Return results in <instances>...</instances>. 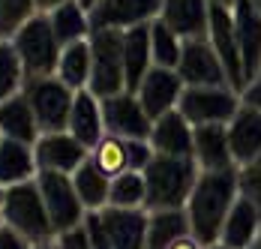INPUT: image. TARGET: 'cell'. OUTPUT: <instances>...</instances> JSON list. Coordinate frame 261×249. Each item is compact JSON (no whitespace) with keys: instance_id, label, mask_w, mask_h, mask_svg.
Listing matches in <instances>:
<instances>
[{"instance_id":"obj_47","label":"cell","mask_w":261,"mask_h":249,"mask_svg":"<svg viewBox=\"0 0 261 249\" xmlns=\"http://www.w3.org/2000/svg\"><path fill=\"white\" fill-rule=\"evenodd\" d=\"M81 3H84V6H87V9H90V6H93V3H96V0H81Z\"/></svg>"},{"instance_id":"obj_34","label":"cell","mask_w":261,"mask_h":249,"mask_svg":"<svg viewBox=\"0 0 261 249\" xmlns=\"http://www.w3.org/2000/svg\"><path fill=\"white\" fill-rule=\"evenodd\" d=\"M33 12H36L33 0H0V36L9 39Z\"/></svg>"},{"instance_id":"obj_32","label":"cell","mask_w":261,"mask_h":249,"mask_svg":"<svg viewBox=\"0 0 261 249\" xmlns=\"http://www.w3.org/2000/svg\"><path fill=\"white\" fill-rule=\"evenodd\" d=\"M24 66L18 60V54L12 48L9 39H0V102H6L9 96L24 90Z\"/></svg>"},{"instance_id":"obj_1","label":"cell","mask_w":261,"mask_h":249,"mask_svg":"<svg viewBox=\"0 0 261 249\" xmlns=\"http://www.w3.org/2000/svg\"><path fill=\"white\" fill-rule=\"evenodd\" d=\"M237 195H240V183H237V171H201L189 201H186V216H189V231L198 243H219L222 225L228 210L234 207Z\"/></svg>"},{"instance_id":"obj_7","label":"cell","mask_w":261,"mask_h":249,"mask_svg":"<svg viewBox=\"0 0 261 249\" xmlns=\"http://www.w3.org/2000/svg\"><path fill=\"white\" fill-rule=\"evenodd\" d=\"M36 183L45 201V210L51 216V225L57 234L79 228L87 216V207L81 204L72 175H60V171H36Z\"/></svg>"},{"instance_id":"obj_44","label":"cell","mask_w":261,"mask_h":249,"mask_svg":"<svg viewBox=\"0 0 261 249\" xmlns=\"http://www.w3.org/2000/svg\"><path fill=\"white\" fill-rule=\"evenodd\" d=\"M249 249H261V231H258V237L252 240V246H249Z\"/></svg>"},{"instance_id":"obj_38","label":"cell","mask_w":261,"mask_h":249,"mask_svg":"<svg viewBox=\"0 0 261 249\" xmlns=\"http://www.w3.org/2000/svg\"><path fill=\"white\" fill-rule=\"evenodd\" d=\"M0 249H33L30 243H27L24 237H18L15 231H9L6 225L0 228Z\"/></svg>"},{"instance_id":"obj_13","label":"cell","mask_w":261,"mask_h":249,"mask_svg":"<svg viewBox=\"0 0 261 249\" xmlns=\"http://www.w3.org/2000/svg\"><path fill=\"white\" fill-rule=\"evenodd\" d=\"M33 156H36V168L39 171L72 175L81 162L90 159V150L63 129V132H42L36 138V144H33Z\"/></svg>"},{"instance_id":"obj_14","label":"cell","mask_w":261,"mask_h":249,"mask_svg":"<svg viewBox=\"0 0 261 249\" xmlns=\"http://www.w3.org/2000/svg\"><path fill=\"white\" fill-rule=\"evenodd\" d=\"M183 78L177 75V69H165V66H150V72L141 78L135 96L141 99L144 111L150 114V120H156L162 114L174 111L183 93Z\"/></svg>"},{"instance_id":"obj_5","label":"cell","mask_w":261,"mask_h":249,"mask_svg":"<svg viewBox=\"0 0 261 249\" xmlns=\"http://www.w3.org/2000/svg\"><path fill=\"white\" fill-rule=\"evenodd\" d=\"M90 84L87 90L93 96H114L126 90V72H123V30H90Z\"/></svg>"},{"instance_id":"obj_4","label":"cell","mask_w":261,"mask_h":249,"mask_svg":"<svg viewBox=\"0 0 261 249\" xmlns=\"http://www.w3.org/2000/svg\"><path fill=\"white\" fill-rule=\"evenodd\" d=\"M12 48L18 54L27 78L36 75H54L60 60V39L54 36V27L48 21V12H33L24 24L9 36Z\"/></svg>"},{"instance_id":"obj_37","label":"cell","mask_w":261,"mask_h":249,"mask_svg":"<svg viewBox=\"0 0 261 249\" xmlns=\"http://www.w3.org/2000/svg\"><path fill=\"white\" fill-rule=\"evenodd\" d=\"M57 246H60V249H90V240H87L84 222H81L79 228H69V231L57 234Z\"/></svg>"},{"instance_id":"obj_39","label":"cell","mask_w":261,"mask_h":249,"mask_svg":"<svg viewBox=\"0 0 261 249\" xmlns=\"http://www.w3.org/2000/svg\"><path fill=\"white\" fill-rule=\"evenodd\" d=\"M243 102H249V105H255V108H261V75L243 90Z\"/></svg>"},{"instance_id":"obj_31","label":"cell","mask_w":261,"mask_h":249,"mask_svg":"<svg viewBox=\"0 0 261 249\" xmlns=\"http://www.w3.org/2000/svg\"><path fill=\"white\" fill-rule=\"evenodd\" d=\"M90 159H93L108 177L132 171L129 168V144H126V138H120V135H108V132H105L102 141L90 150Z\"/></svg>"},{"instance_id":"obj_10","label":"cell","mask_w":261,"mask_h":249,"mask_svg":"<svg viewBox=\"0 0 261 249\" xmlns=\"http://www.w3.org/2000/svg\"><path fill=\"white\" fill-rule=\"evenodd\" d=\"M207 39L216 48L228 84L237 93L246 90V75H243V60H240V48H237V33H234V12L228 6H222L219 0H210V27H207Z\"/></svg>"},{"instance_id":"obj_35","label":"cell","mask_w":261,"mask_h":249,"mask_svg":"<svg viewBox=\"0 0 261 249\" xmlns=\"http://www.w3.org/2000/svg\"><path fill=\"white\" fill-rule=\"evenodd\" d=\"M237 183H240V195H246L261 213V156L255 162L237 168Z\"/></svg>"},{"instance_id":"obj_43","label":"cell","mask_w":261,"mask_h":249,"mask_svg":"<svg viewBox=\"0 0 261 249\" xmlns=\"http://www.w3.org/2000/svg\"><path fill=\"white\" fill-rule=\"evenodd\" d=\"M3 192H6V189L0 186V228H3Z\"/></svg>"},{"instance_id":"obj_18","label":"cell","mask_w":261,"mask_h":249,"mask_svg":"<svg viewBox=\"0 0 261 249\" xmlns=\"http://www.w3.org/2000/svg\"><path fill=\"white\" fill-rule=\"evenodd\" d=\"M225 129H228V144H231L237 168L255 162L261 156V108L240 102V108L225 123Z\"/></svg>"},{"instance_id":"obj_26","label":"cell","mask_w":261,"mask_h":249,"mask_svg":"<svg viewBox=\"0 0 261 249\" xmlns=\"http://www.w3.org/2000/svg\"><path fill=\"white\" fill-rule=\"evenodd\" d=\"M189 231L186 210H147V243L144 249H171Z\"/></svg>"},{"instance_id":"obj_20","label":"cell","mask_w":261,"mask_h":249,"mask_svg":"<svg viewBox=\"0 0 261 249\" xmlns=\"http://www.w3.org/2000/svg\"><path fill=\"white\" fill-rule=\"evenodd\" d=\"M66 132H69L72 138H79L87 150H93L102 141L105 120H102V102H99V96H93L90 90H75Z\"/></svg>"},{"instance_id":"obj_23","label":"cell","mask_w":261,"mask_h":249,"mask_svg":"<svg viewBox=\"0 0 261 249\" xmlns=\"http://www.w3.org/2000/svg\"><path fill=\"white\" fill-rule=\"evenodd\" d=\"M153 54H150V24H138L123 30V72H126V90H138L141 78L150 72Z\"/></svg>"},{"instance_id":"obj_22","label":"cell","mask_w":261,"mask_h":249,"mask_svg":"<svg viewBox=\"0 0 261 249\" xmlns=\"http://www.w3.org/2000/svg\"><path fill=\"white\" fill-rule=\"evenodd\" d=\"M258 231H261V213L255 210V204L246 198V195H237L234 207L225 216L219 243L228 246V249H249L252 240L258 237Z\"/></svg>"},{"instance_id":"obj_19","label":"cell","mask_w":261,"mask_h":249,"mask_svg":"<svg viewBox=\"0 0 261 249\" xmlns=\"http://www.w3.org/2000/svg\"><path fill=\"white\" fill-rule=\"evenodd\" d=\"M159 18L171 27L180 39L207 36L210 27V0H162Z\"/></svg>"},{"instance_id":"obj_2","label":"cell","mask_w":261,"mask_h":249,"mask_svg":"<svg viewBox=\"0 0 261 249\" xmlns=\"http://www.w3.org/2000/svg\"><path fill=\"white\" fill-rule=\"evenodd\" d=\"M144 175V210H183L201 168L192 156H162L153 153Z\"/></svg>"},{"instance_id":"obj_15","label":"cell","mask_w":261,"mask_h":249,"mask_svg":"<svg viewBox=\"0 0 261 249\" xmlns=\"http://www.w3.org/2000/svg\"><path fill=\"white\" fill-rule=\"evenodd\" d=\"M192 159L201 171H237L225 123L192 126Z\"/></svg>"},{"instance_id":"obj_9","label":"cell","mask_w":261,"mask_h":249,"mask_svg":"<svg viewBox=\"0 0 261 249\" xmlns=\"http://www.w3.org/2000/svg\"><path fill=\"white\" fill-rule=\"evenodd\" d=\"M177 75L183 78L186 87H225V84H228L225 66H222V60H219L216 48L210 45L207 36L183 39ZM228 87H231V84H228Z\"/></svg>"},{"instance_id":"obj_16","label":"cell","mask_w":261,"mask_h":249,"mask_svg":"<svg viewBox=\"0 0 261 249\" xmlns=\"http://www.w3.org/2000/svg\"><path fill=\"white\" fill-rule=\"evenodd\" d=\"M99 222L114 249H144L147 243V210L144 207H102Z\"/></svg>"},{"instance_id":"obj_45","label":"cell","mask_w":261,"mask_h":249,"mask_svg":"<svg viewBox=\"0 0 261 249\" xmlns=\"http://www.w3.org/2000/svg\"><path fill=\"white\" fill-rule=\"evenodd\" d=\"M219 3H222V6H228V9H234V3H237V0H219Z\"/></svg>"},{"instance_id":"obj_24","label":"cell","mask_w":261,"mask_h":249,"mask_svg":"<svg viewBox=\"0 0 261 249\" xmlns=\"http://www.w3.org/2000/svg\"><path fill=\"white\" fill-rule=\"evenodd\" d=\"M0 132H3V138H15L24 144H36V138L42 135L24 90L9 96L6 102H0Z\"/></svg>"},{"instance_id":"obj_12","label":"cell","mask_w":261,"mask_h":249,"mask_svg":"<svg viewBox=\"0 0 261 249\" xmlns=\"http://www.w3.org/2000/svg\"><path fill=\"white\" fill-rule=\"evenodd\" d=\"M162 12V0H96L87 15H90V30H129L138 24L156 21Z\"/></svg>"},{"instance_id":"obj_11","label":"cell","mask_w":261,"mask_h":249,"mask_svg":"<svg viewBox=\"0 0 261 249\" xmlns=\"http://www.w3.org/2000/svg\"><path fill=\"white\" fill-rule=\"evenodd\" d=\"M102 102V120H105V132L108 135H120V138H150V114L144 111L141 99L132 90H120L114 96H105Z\"/></svg>"},{"instance_id":"obj_42","label":"cell","mask_w":261,"mask_h":249,"mask_svg":"<svg viewBox=\"0 0 261 249\" xmlns=\"http://www.w3.org/2000/svg\"><path fill=\"white\" fill-rule=\"evenodd\" d=\"M33 249H60V246H57V237H54V240H48V243H39V246H33Z\"/></svg>"},{"instance_id":"obj_48","label":"cell","mask_w":261,"mask_h":249,"mask_svg":"<svg viewBox=\"0 0 261 249\" xmlns=\"http://www.w3.org/2000/svg\"><path fill=\"white\" fill-rule=\"evenodd\" d=\"M252 6H255V9L261 12V0H252Z\"/></svg>"},{"instance_id":"obj_40","label":"cell","mask_w":261,"mask_h":249,"mask_svg":"<svg viewBox=\"0 0 261 249\" xmlns=\"http://www.w3.org/2000/svg\"><path fill=\"white\" fill-rule=\"evenodd\" d=\"M171 249H204V243H198L192 234H186V237H180V240H177Z\"/></svg>"},{"instance_id":"obj_8","label":"cell","mask_w":261,"mask_h":249,"mask_svg":"<svg viewBox=\"0 0 261 249\" xmlns=\"http://www.w3.org/2000/svg\"><path fill=\"white\" fill-rule=\"evenodd\" d=\"M240 108L234 87H183L177 111L192 126L204 123H228Z\"/></svg>"},{"instance_id":"obj_17","label":"cell","mask_w":261,"mask_h":249,"mask_svg":"<svg viewBox=\"0 0 261 249\" xmlns=\"http://www.w3.org/2000/svg\"><path fill=\"white\" fill-rule=\"evenodd\" d=\"M231 12H234V33L240 60H243V75L249 87L261 75V12L252 6V0H237Z\"/></svg>"},{"instance_id":"obj_25","label":"cell","mask_w":261,"mask_h":249,"mask_svg":"<svg viewBox=\"0 0 261 249\" xmlns=\"http://www.w3.org/2000/svg\"><path fill=\"white\" fill-rule=\"evenodd\" d=\"M36 156H33V144L15 141V138H3L0 141V186H15L36 177Z\"/></svg>"},{"instance_id":"obj_29","label":"cell","mask_w":261,"mask_h":249,"mask_svg":"<svg viewBox=\"0 0 261 249\" xmlns=\"http://www.w3.org/2000/svg\"><path fill=\"white\" fill-rule=\"evenodd\" d=\"M54 75L72 90H87V84H90V42L79 39V42L63 45Z\"/></svg>"},{"instance_id":"obj_41","label":"cell","mask_w":261,"mask_h":249,"mask_svg":"<svg viewBox=\"0 0 261 249\" xmlns=\"http://www.w3.org/2000/svg\"><path fill=\"white\" fill-rule=\"evenodd\" d=\"M33 3H36V12H51L54 6H60L66 0H33Z\"/></svg>"},{"instance_id":"obj_3","label":"cell","mask_w":261,"mask_h":249,"mask_svg":"<svg viewBox=\"0 0 261 249\" xmlns=\"http://www.w3.org/2000/svg\"><path fill=\"white\" fill-rule=\"evenodd\" d=\"M3 225L9 231H15L18 237H24L30 246L48 243L57 237L36 177L24 180V183H15V186H6V192H3Z\"/></svg>"},{"instance_id":"obj_27","label":"cell","mask_w":261,"mask_h":249,"mask_svg":"<svg viewBox=\"0 0 261 249\" xmlns=\"http://www.w3.org/2000/svg\"><path fill=\"white\" fill-rule=\"evenodd\" d=\"M48 21H51L54 36L60 39V45H69V42L90 36V15H87V6L81 0H66V3L54 6L48 12Z\"/></svg>"},{"instance_id":"obj_50","label":"cell","mask_w":261,"mask_h":249,"mask_svg":"<svg viewBox=\"0 0 261 249\" xmlns=\"http://www.w3.org/2000/svg\"><path fill=\"white\" fill-rule=\"evenodd\" d=\"M0 39H3V36H0Z\"/></svg>"},{"instance_id":"obj_49","label":"cell","mask_w":261,"mask_h":249,"mask_svg":"<svg viewBox=\"0 0 261 249\" xmlns=\"http://www.w3.org/2000/svg\"><path fill=\"white\" fill-rule=\"evenodd\" d=\"M0 141H3V132H0Z\"/></svg>"},{"instance_id":"obj_33","label":"cell","mask_w":261,"mask_h":249,"mask_svg":"<svg viewBox=\"0 0 261 249\" xmlns=\"http://www.w3.org/2000/svg\"><path fill=\"white\" fill-rule=\"evenodd\" d=\"M144 195H147V186L141 171H123L111 177V192H108L111 207H144Z\"/></svg>"},{"instance_id":"obj_46","label":"cell","mask_w":261,"mask_h":249,"mask_svg":"<svg viewBox=\"0 0 261 249\" xmlns=\"http://www.w3.org/2000/svg\"><path fill=\"white\" fill-rule=\"evenodd\" d=\"M204 249H228V246H222V243H210V246H204Z\"/></svg>"},{"instance_id":"obj_28","label":"cell","mask_w":261,"mask_h":249,"mask_svg":"<svg viewBox=\"0 0 261 249\" xmlns=\"http://www.w3.org/2000/svg\"><path fill=\"white\" fill-rule=\"evenodd\" d=\"M72 183H75V192H79L81 204H84L87 210H102V207H108L111 177L105 175L93 159L81 162L79 168L72 171Z\"/></svg>"},{"instance_id":"obj_36","label":"cell","mask_w":261,"mask_h":249,"mask_svg":"<svg viewBox=\"0 0 261 249\" xmlns=\"http://www.w3.org/2000/svg\"><path fill=\"white\" fill-rule=\"evenodd\" d=\"M84 231H87V240H90V249H114L108 234H105L102 222H99V213L96 210H87L84 216Z\"/></svg>"},{"instance_id":"obj_30","label":"cell","mask_w":261,"mask_h":249,"mask_svg":"<svg viewBox=\"0 0 261 249\" xmlns=\"http://www.w3.org/2000/svg\"><path fill=\"white\" fill-rule=\"evenodd\" d=\"M183 39L165 24L162 18L150 21V54H153V66H165V69H177L180 63Z\"/></svg>"},{"instance_id":"obj_6","label":"cell","mask_w":261,"mask_h":249,"mask_svg":"<svg viewBox=\"0 0 261 249\" xmlns=\"http://www.w3.org/2000/svg\"><path fill=\"white\" fill-rule=\"evenodd\" d=\"M24 96L36 114L39 132H63L69 126V111L75 90L66 87L57 75H36L24 81Z\"/></svg>"},{"instance_id":"obj_21","label":"cell","mask_w":261,"mask_h":249,"mask_svg":"<svg viewBox=\"0 0 261 249\" xmlns=\"http://www.w3.org/2000/svg\"><path fill=\"white\" fill-rule=\"evenodd\" d=\"M150 147L162 156H192V123L180 111H168L150 126Z\"/></svg>"}]
</instances>
